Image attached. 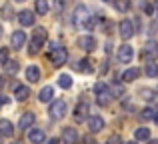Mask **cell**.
Masks as SVG:
<instances>
[{
  "mask_svg": "<svg viewBox=\"0 0 158 144\" xmlns=\"http://www.w3.org/2000/svg\"><path fill=\"white\" fill-rule=\"evenodd\" d=\"M74 24H76V28H80V30H92L94 28V18L90 16V12H88L86 6H78L76 10H74Z\"/></svg>",
  "mask_w": 158,
  "mask_h": 144,
  "instance_id": "obj_1",
  "label": "cell"
},
{
  "mask_svg": "<svg viewBox=\"0 0 158 144\" xmlns=\"http://www.w3.org/2000/svg\"><path fill=\"white\" fill-rule=\"evenodd\" d=\"M46 38H48L46 28L38 26V28L34 30V36H32V40H30V54H36V52L42 48V44L46 42Z\"/></svg>",
  "mask_w": 158,
  "mask_h": 144,
  "instance_id": "obj_2",
  "label": "cell"
},
{
  "mask_svg": "<svg viewBox=\"0 0 158 144\" xmlns=\"http://www.w3.org/2000/svg\"><path fill=\"white\" fill-rule=\"evenodd\" d=\"M50 60H52L54 66H62V64L68 60V52H66V48L52 44V48H50Z\"/></svg>",
  "mask_w": 158,
  "mask_h": 144,
  "instance_id": "obj_3",
  "label": "cell"
},
{
  "mask_svg": "<svg viewBox=\"0 0 158 144\" xmlns=\"http://www.w3.org/2000/svg\"><path fill=\"white\" fill-rule=\"evenodd\" d=\"M94 92H96V100L100 106H106L110 104V90H108V86L104 82H96V86H94Z\"/></svg>",
  "mask_w": 158,
  "mask_h": 144,
  "instance_id": "obj_4",
  "label": "cell"
},
{
  "mask_svg": "<svg viewBox=\"0 0 158 144\" xmlns=\"http://www.w3.org/2000/svg\"><path fill=\"white\" fill-rule=\"evenodd\" d=\"M66 110H68V106H66L64 100H54L50 110H48V116H50L52 120H60V118L66 116Z\"/></svg>",
  "mask_w": 158,
  "mask_h": 144,
  "instance_id": "obj_5",
  "label": "cell"
},
{
  "mask_svg": "<svg viewBox=\"0 0 158 144\" xmlns=\"http://www.w3.org/2000/svg\"><path fill=\"white\" fill-rule=\"evenodd\" d=\"M158 56V42H148L146 46L142 48V58L146 62H154Z\"/></svg>",
  "mask_w": 158,
  "mask_h": 144,
  "instance_id": "obj_6",
  "label": "cell"
},
{
  "mask_svg": "<svg viewBox=\"0 0 158 144\" xmlns=\"http://www.w3.org/2000/svg\"><path fill=\"white\" fill-rule=\"evenodd\" d=\"M132 58H134V50H132V46L122 44V46L118 48V60L122 64H128V62H132Z\"/></svg>",
  "mask_w": 158,
  "mask_h": 144,
  "instance_id": "obj_7",
  "label": "cell"
},
{
  "mask_svg": "<svg viewBox=\"0 0 158 144\" xmlns=\"http://www.w3.org/2000/svg\"><path fill=\"white\" fill-rule=\"evenodd\" d=\"M118 30H120V36H122L124 40H128V38L134 36V24H132L130 20H122L120 26H118Z\"/></svg>",
  "mask_w": 158,
  "mask_h": 144,
  "instance_id": "obj_8",
  "label": "cell"
},
{
  "mask_svg": "<svg viewBox=\"0 0 158 144\" xmlns=\"http://www.w3.org/2000/svg\"><path fill=\"white\" fill-rule=\"evenodd\" d=\"M24 42H26V32H22V30H16L14 34H12V38H10V44H12V48H22L24 46Z\"/></svg>",
  "mask_w": 158,
  "mask_h": 144,
  "instance_id": "obj_9",
  "label": "cell"
},
{
  "mask_svg": "<svg viewBox=\"0 0 158 144\" xmlns=\"http://www.w3.org/2000/svg\"><path fill=\"white\" fill-rule=\"evenodd\" d=\"M34 124V112H24L18 120V130H26Z\"/></svg>",
  "mask_w": 158,
  "mask_h": 144,
  "instance_id": "obj_10",
  "label": "cell"
},
{
  "mask_svg": "<svg viewBox=\"0 0 158 144\" xmlns=\"http://www.w3.org/2000/svg\"><path fill=\"white\" fill-rule=\"evenodd\" d=\"M88 128L92 130V132H100V130L104 128V118L102 116H90L88 118Z\"/></svg>",
  "mask_w": 158,
  "mask_h": 144,
  "instance_id": "obj_11",
  "label": "cell"
},
{
  "mask_svg": "<svg viewBox=\"0 0 158 144\" xmlns=\"http://www.w3.org/2000/svg\"><path fill=\"white\" fill-rule=\"evenodd\" d=\"M18 20H20L22 26H32V24H34V12H30V10L18 12Z\"/></svg>",
  "mask_w": 158,
  "mask_h": 144,
  "instance_id": "obj_12",
  "label": "cell"
},
{
  "mask_svg": "<svg viewBox=\"0 0 158 144\" xmlns=\"http://www.w3.org/2000/svg\"><path fill=\"white\" fill-rule=\"evenodd\" d=\"M62 140H64L66 144H76L78 142L76 128H64V132H62Z\"/></svg>",
  "mask_w": 158,
  "mask_h": 144,
  "instance_id": "obj_13",
  "label": "cell"
},
{
  "mask_svg": "<svg viewBox=\"0 0 158 144\" xmlns=\"http://www.w3.org/2000/svg\"><path fill=\"white\" fill-rule=\"evenodd\" d=\"M14 96H16V100H20V102L28 100V96H30V88H28V86H24V84H18L14 88Z\"/></svg>",
  "mask_w": 158,
  "mask_h": 144,
  "instance_id": "obj_14",
  "label": "cell"
},
{
  "mask_svg": "<svg viewBox=\"0 0 158 144\" xmlns=\"http://www.w3.org/2000/svg\"><path fill=\"white\" fill-rule=\"evenodd\" d=\"M78 44H80L86 52H92L94 48H96V40H94L92 36H82V38L78 40Z\"/></svg>",
  "mask_w": 158,
  "mask_h": 144,
  "instance_id": "obj_15",
  "label": "cell"
},
{
  "mask_svg": "<svg viewBox=\"0 0 158 144\" xmlns=\"http://www.w3.org/2000/svg\"><path fill=\"white\" fill-rule=\"evenodd\" d=\"M86 116H88V104H86V102H80V104L76 106V114H74V118H76L78 122H82Z\"/></svg>",
  "mask_w": 158,
  "mask_h": 144,
  "instance_id": "obj_16",
  "label": "cell"
},
{
  "mask_svg": "<svg viewBox=\"0 0 158 144\" xmlns=\"http://www.w3.org/2000/svg\"><path fill=\"white\" fill-rule=\"evenodd\" d=\"M26 80L28 82H38L40 80V68L38 66H28L26 68Z\"/></svg>",
  "mask_w": 158,
  "mask_h": 144,
  "instance_id": "obj_17",
  "label": "cell"
},
{
  "mask_svg": "<svg viewBox=\"0 0 158 144\" xmlns=\"http://www.w3.org/2000/svg\"><path fill=\"white\" fill-rule=\"evenodd\" d=\"M52 96H54V88L52 86H44V88L40 90V94H38V100L40 102H50Z\"/></svg>",
  "mask_w": 158,
  "mask_h": 144,
  "instance_id": "obj_18",
  "label": "cell"
},
{
  "mask_svg": "<svg viewBox=\"0 0 158 144\" xmlns=\"http://www.w3.org/2000/svg\"><path fill=\"white\" fill-rule=\"evenodd\" d=\"M0 134L2 136H12L14 134V126L10 120H0Z\"/></svg>",
  "mask_w": 158,
  "mask_h": 144,
  "instance_id": "obj_19",
  "label": "cell"
},
{
  "mask_svg": "<svg viewBox=\"0 0 158 144\" xmlns=\"http://www.w3.org/2000/svg\"><path fill=\"white\" fill-rule=\"evenodd\" d=\"M28 140H30L32 144H42L44 140H46V136H44L42 130H32V132L28 134Z\"/></svg>",
  "mask_w": 158,
  "mask_h": 144,
  "instance_id": "obj_20",
  "label": "cell"
},
{
  "mask_svg": "<svg viewBox=\"0 0 158 144\" xmlns=\"http://www.w3.org/2000/svg\"><path fill=\"white\" fill-rule=\"evenodd\" d=\"M138 76H140V70H138V68H128V70L122 72V80L124 82H132V80H136Z\"/></svg>",
  "mask_w": 158,
  "mask_h": 144,
  "instance_id": "obj_21",
  "label": "cell"
},
{
  "mask_svg": "<svg viewBox=\"0 0 158 144\" xmlns=\"http://www.w3.org/2000/svg\"><path fill=\"white\" fill-rule=\"evenodd\" d=\"M114 8L118 12H128L130 10V0H114Z\"/></svg>",
  "mask_w": 158,
  "mask_h": 144,
  "instance_id": "obj_22",
  "label": "cell"
},
{
  "mask_svg": "<svg viewBox=\"0 0 158 144\" xmlns=\"http://www.w3.org/2000/svg\"><path fill=\"white\" fill-rule=\"evenodd\" d=\"M134 136H136V140H148L150 138V130L148 128H136V132H134Z\"/></svg>",
  "mask_w": 158,
  "mask_h": 144,
  "instance_id": "obj_23",
  "label": "cell"
},
{
  "mask_svg": "<svg viewBox=\"0 0 158 144\" xmlns=\"http://www.w3.org/2000/svg\"><path fill=\"white\" fill-rule=\"evenodd\" d=\"M4 68H6L8 74H16V72H18V68H20V64L16 62V60H8V62L4 64Z\"/></svg>",
  "mask_w": 158,
  "mask_h": 144,
  "instance_id": "obj_24",
  "label": "cell"
},
{
  "mask_svg": "<svg viewBox=\"0 0 158 144\" xmlns=\"http://www.w3.org/2000/svg\"><path fill=\"white\" fill-rule=\"evenodd\" d=\"M48 8H50V6H48V2H46V0H36V12H38L40 16H42V14H46V12H48Z\"/></svg>",
  "mask_w": 158,
  "mask_h": 144,
  "instance_id": "obj_25",
  "label": "cell"
},
{
  "mask_svg": "<svg viewBox=\"0 0 158 144\" xmlns=\"http://www.w3.org/2000/svg\"><path fill=\"white\" fill-rule=\"evenodd\" d=\"M58 84H60L62 88H70V86H72V78H70L68 74H60V78H58Z\"/></svg>",
  "mask_w": 158,
  "mask_h": 144,
  "instance_id": "obj_26",
  "label": "cell"
},
{
  "mask_svg": "<svg viewBox=\"0 0 158 144\" xmlns=\"http://www.w3.org/2000/svg\"><path fill=\"white\" fill-rule=\"evenodd\" d=\"M146 76H150V78L158 76V64H154V62L146 64Z\"/></svg>",
  "mask_w": 158,
  "mask_h": 144,
  "instance_id": "obj_27",
  "label": "cell"
},
{
  "mask_svg": "<svg viewBox=\"0 0 158 144\" xmlns=\"http://www.w3.org/2000/svg\"><path fill=\"white\" fill-rule=\"evenodd\" d=\"M78 70H82V72H92V66H90V60H80L78 62Z\"/></svg>",
  "mask_w": 158,
  "mask_h": 144,
  "instance_id": "obj_28",
  "label": "cell"
},
{
  "mask_svg": "<svg viewBox=\"0 0 158 144\" xmlns=\"http://www.w3.org/2000/svg\"><path fill=\"white\" fill-rule=\"evenodd\" d=\"M154 114H156V112H154L152 108H144L140 116H142V120H152V118H154Z\"/></svg>",
  "mask_w": 158,
  "mask_h": 144,
  "instance_id": "obj_29",
  "label": "cell"
},
{
  "mask_svg": "<svg viewBox=\"0 0 158 144\" xmlns=\"http://www.w3.org/2000/svg\"><path fill=\"white\" fill-rule=\"evenodd\" d=\"M6 62H8V50L2 48V50H0V64H6Z\"/></svg>",
  "mask_w": 158,
  "mask_h": 144,
  "instance_id": "obj_30",
  "label": "cell"
},
{
  "mask_svg": "<svg viewBox=\"0 0 158 144\" xmlns=\"http://www.w3.org/2000/svg\"><path fill=\"white\" fill-rule=\"evenodd\" d=\"M106 144H122V138L114 134V136H110V138H108V142H106Z\"/></svg>",
  "mask_w": 158,
  "mask_h": 144,
  "instance_id": "obj_31",
  "label": "cell"
},
{
  "mask_svg": "<svg viewBox=\"0 0 158 144\" xmlns=\"http://www.w3.org/2000/svg\"><path fill=\"white\" fill-rule=\"evenodd\" d=\"M2 12H4V14H6V16H4V18H12V16H10V14H12V10H10V8H8V6H4V8H2Z\"/></svg>",
  "mask_w": 158,
  "mask_h": 144,
  "instance_id": "obj_32",
  "label": "cell"
},
{
  "mask_svg": "<svg viewBox=\"0 0 158 144\" xmlns=\"http://www.w3.org/2000/svg\"><path fill=\"white\" fill-rule=\"evenodd\" d=\"M142 96L146 98V100H150L152 98V90H142Z\"/></svg>",
  "mask_w": 158,
  "mask_h": 144,
  "instance_id": "obj_33",
  "label": "cell"
},
{
  "mask_svg": "<svg viewBox=\"0 0 158 144\" xmlns=\"http://www.w3.org/2000/svg\"><path fill=\"white\" fill-rule=\"evenodd\" d=\"M2 88H4V80H2V76H0V92H2Z\"/></svg>",
  "mask_w": 158,
  "mask_h": 144,
  "instance_id": "obj_34",
  "label": "cell"
},
{
  "mask_svg": "<svg viewBox=\"0 0 158 144\" xmlns=\"http://www.w3.org/2000/svg\"><path fill=\"white\" fill-rule=\"evenodd\" d=\"M48 144H60V140H56V138H52V140L48 142Z\"/></svg>",
  "mask_w": 158,
  "mask_h": 144,
  "instance_id": "obj_35",
  "label": "cell"
},
{
  "mask_svg": "<svg viewBox=\"0 0 158 144\" xmlns=\"http://www.w3.org/2000/svg\"><path fill=\"white\" fill-rule=\"evenodd\" d=\"M152 120H154V122H156V124H158V112L154 114V118H152Z\"/></svg>",
  "mask_w": 158,
  "mask_h": 144,
  "instance_id": "obj_36",
  "label": "cell"
},
{
  "mask_svg": "<svg viewBox=\"0 0 158 144\" xmlns=\"http://www.w3.org/2000/svg\"><path fill=\"white\" fill-rule=\"evenodd\" d=\"M150 144H158V140H150Z\"/></svg>",
  "mask_w": 158,
  "mask_h": 144,
  "instance_id": "obj_37",
  "label": "cell"
},
{
  "mask_svg": "<svg viewBox=\"0 0 158 144\" xmlns=\"http://www.w3.org/2000/svg\"><path fill=\"white\" fill-rule=\"evenodd\" d=\"M156 16H158V2H156Z\"/></svg>",
  "mask_w": 158,
  "mask_h": 144,
  "instance_id": "obj_38",
  "label": "cell"
},
{
  "mask_svg": "<svg viewBox=\"0 0 158 144\" xmlns=\"http://www.w3.org/2000/svg\"><path fill=\"white\" fill-rule=\"evenodd\" d=\"M126 144H136V142H134V140H132V142H126Z\"/></svg>",
  "mask_w": 158,
  "mask_h": 144,
  "instance_id": "obj_39",
  "label": "cell"
},
{
  "mask_svg": "<svg viewBox=\"0 0 158 144\" xmlns=\"http://www.w3.org/2000/svg\"><path fill=\"white\" fill-rule=\"evenodd\" d=\"M0 36H2V26H0Z\"/></svg>",
  "mask_w": 158,
  "mask_h": 144,
  "instance_id": "obj_40",
  "label": "cell"
},
{
  "mask_svg": "<svg viewBox=\"0 0 158 144\" xmlns=\"http://www.w3.org/2000/svg\"><path fill=\"white\" fill-rule=\"evenodd\" d=\"M0 142H2V134H0Z\"/></svg>",
  "mask_w": 158,
  "mask_h": 144,
  "instance_id": "obj_41",
  "label": "cell"
},
{
  "mask_svg": "<svg viewBox=\"0 0 158 144\" xmlns=\"http://www.w3.org/2000/svg\"><path fill=\"white\" fill-rule=\"evenodd\" d=\"M16 2H24V0H16Z\"/></svg>",
  "mask_w": 158,
  "mask_h": 144,
  "instance_id": "obj_42",
  "label": "cell"
},
{
  "mask_svg": "<svg viewBox=\"0 0 158 144\" xmlns=\"http://www.w3.org/2000/svg\"><path fill=\"white\" fill-rule=\"evenodd\" d=\"M12 144H20V142H12Z\"/></svg>",
  "mask_w": 158,
  "mask_h": 144,
  "instance_id": "obj_43",
  "label": "cell"
},
{
  "mask_svg": "<svg viewBox=\"0 0 158 144\" xmlns=\"http://www.w3.org/2000/svg\"><path fill=\"white\" fill-rule=\"evenodd\" d=\"M104 2H106V0H104Z\"/></svg>",
  "mask_w": 158,
  "mask_h": 144,
  "instance_id": "obj_44",
  "label": "cell"
}]
</instances>
